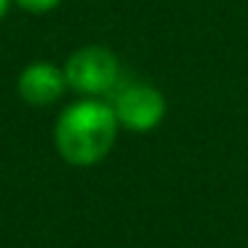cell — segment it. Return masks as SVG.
<instances>
[{"mask_svg":"<svg viewBox=\"0 0 248 248\" xmlns=\"http://www.w3.org/2000/svg\"><path fill=\"white\" fill-rule=\"evenodd\" d=\"M24 11H32V14H46L51 8H56L62 0H16Z\"/></svg>","mask_w":248,"mask_h":248,"instance_id":"cell-5","label":"cell"},{"mask_svg":"<svg viewBox=\"0 0 248 248\" xmlns=\"http://www.w3.org/2000/svg\"><path fill=\"white\" fill-rule=\"evenodd\" d=\"M64 72L51 62H35L19 75V93L24 102L35 104H51L64 93Z\"/></svg>","mask_w":248,"mask_h":248,"instance_id":"cell-4","label":"cell"},{"mask_svg":"<svg viewBox=\"0 0 248 248\" xmlns=\"http://www.w3.org/2000/svg\"><path fill=\"white\" fill-rule=\"evenodd\" d=\"M118 118L102 102H80L64 109L56 123V150L72 166H93L115 144Z\"/></svg>","mask_w":248,"mask_h":248,"instance_id":"cell-1","label":"cell"},{"mask_svg":"<svg viewBox=\"0 0 248 248\" xmlns=\"http://www.w3.org/2000/svg\"><path fill=\"white\" fill-rule=\"evenodd\" d=\"M64 78L80 93H107L118 80V59L102 46H86L70 56Z\"/></svg>","mask_w":248,"mask_h":248,"instance_id":"cell-2","label":"cell"},{"mask_svg":"<svg viewBox=\"0 0 248 248\" xmlns=\"http://www.w3.org/2000/svg\"><path fill=\"white\" fill-rule=\"evenodd\" d=\"M112 109L120 125L141 134V131H152L166 118V99L157 88L147 83H134L118 96Z\"/></svg>","mask_w":248,"mask_h":248,"instance_id":"cell-3","label":"cell"},{"mask_svg":"<svg viewBox=\"0 0 248 248\" xmlns=\"http://www.w3.org/2000/svg\"><path fill=\"white\" fill-rule=\"evenodd\" d=\"M6 11H8V0H0V19L6 16Z\"/></svg>","mask_w":248,"mask_h":248,"instance_id":"cell-6","label":"cell"}]
</instances>
